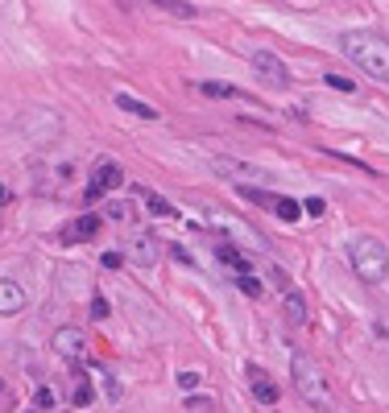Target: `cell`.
<instances>
[{"label": "cell", "instance_id": "44dd1931", "mask_svg": "<svg viewBox=\"0 0 389 413\" xmlns=\"http://www.w3.org/2000/svg\"><path fill=\"white\" fill-rule=\"evenodd\" d=\"M236 285H241L248 298H261V281H257V277H236Z\"/></svg>", "mask_w": 389, "mask_h": 413}, {"label": "cell", "instance_id": "f1b7e54d", "mask_svg": "<svg viewBox=\"0 0 389 413\" xmlns=\"http://www.w3.org/2000/svg\"><path fill=\"white\" fill-rule=\"evenodd\" d=\"M0 203H9V191H4V186H0Z\"/></svg>", "mask_w": 389, "mask_h": 413}, {"label": "cell", "instance_id": "7c38bea8", "mask_svg": "<svg viewBox=\"0 0 389 413\" xmlns=\"http://www.w3.org/2000/svg\"><path fill=\"white\" fill-rule=\"evenodd\" d=\"M25 310V290L17 285V281H0V315L13 318Z\"/></svg>", "mask_w": 389, "mask_h": 413}, {"label": "cell", "instance_id": "cb8c5ba5", "mask_svg": "<svg viewBox=\"0 0 389 413\" xmlns=\"http://www.w3.org/2000/svg\"><path fill=\"white\" fill-rule=\"evenodd\" d=\"M104 211H108L112 219H128V215H133V207H128V203H108Z\"/></svg>", "mask_w": 389, "mask_h": 413}, {"label": "cell", "instance_id": "5bb4252c", "mask_svg": "<svg viewBox=\"0 0 389 413\" xmlns=\"http://www.w3.org/2000/svg\"><path fill=\"white\" fill-rule=\"evenodd\" d=\"M116 108H124L128 116H141V120H158V108H149L146 99H133L128 91H121V96H116Z\"/></svg>", "mask_w": 389, "mask_h": 413}, {"label": "cell", "instance_id": "8992f818", "mask_svg": "<svg viewBox=\"0 0 389 413\" xmlns=\"http://www.w3.org/2000/svg\"><path fill=\"white\" fill-rule=\"evenodd\" d=\"M248 62H253V71L261 74L265 83H273V87H286V83H290L286 62H282L278 54H269V50H253V54H248Z\"/></svg>", "mask_w": 389, "mask_h": 413}, {"label": "cell", "instance_id": "d4e9b609", "mask_svg": "<svg viewBox=\"0 0 389 413\" xmlns=\"http://www.w3.org/2000/svg\"><path fill=\"white\" fill-rule=\"evenodd\" d=\"M199 380H203L199 372H178V385H182L187 392H191V389H199Z\"/></svg>", "mask_w": 389, "mask_h": 413}, {"label": "cell", "instance_id": "3957f363", "mask_svg": "<svg viewBox=\"0 0 389 413\" xmlns=\"http://www.w3.org/2000/svg\"><path fill=\"white\" fill-rule=\"evenodd\" d=\"M290 376H294V392H298L307 405H315V409H332V389H327V376H323V368H319L311 356L294 351V356H290Z\"/></svg>", "mask_w": 389, "mask_h": 413}, {"label": "cell", "instance_id": "603a6c76", "mask_svg": "<svg viewBox=\"0 0 389 413\" xmlns=\"http://www.w3.org/2000/svg\"><path fill=\"white\" fill-rule=\"evenodd\" d=\"M302 211H307V215H327V203H323V198H307V203H302Z\"/></svg>", "mask_w": 389, "mask_h": 413}, {"label": "cell", "instance_id": "52a82bcc", "mask_svg": "<svg viewBox=\"0 0 389 413\" xmlns=\"http://www.w3.org/2000/svg\"><path fill=\"white\" fill-rule=\"evenodd\" d=\"M54 351L71 364H83L87 360V335L79 327H62V331H54Z\"/></svg>", "mask_w": 389, "mask_h": 413}, {"label": "cell", "instance_id": "30bf717a", "mask_svg": "<svg viewBox=\"0 0 389 413\" xmlns=\"http://www.w3.org/2000/svg\"><path fill=\"white\" fill-rule=\"evenodd\" d=\"M158 256H162V244L153 240L149 232H137V236L128 240V261H133V265L153 268V265H158Z\"/></svg>", "mask_w": 389, "mask_h": 413}, {"label": "cell", "instance_id": "ffe728a7", "mask_svg": "<svg viewBox=\"0 0 389 413\" xmlns=\"http://www.w3.org/2000/svg\"><path fill=\"white\" fill-rule=\"evenodd\" d=\"M187 413H216V401L212 397H191L187 401Z\"/></svg>", "mask_w": 389, "mask_h": 413}, {"label": "cell", "instance_id": "4dcf8cb0", "mask_svg": "<svg viewBox=\"0 0 389 413\" xmlns=\"http://www.w3.org/2000/svg\"><path fill=\"white\" fill-rule=\"evenodd\" d=\"M0 389H4V385H0Z\"/></svg>", "mask_w": 389, "mask_h": 413}, {"label": "cell", "instance_id": "ba28073f", "mask_svg": "<svg viewBox=\"0 0 389 413\" xmlns=\"http://www.w3.org/2000/svg\"><path fill=\"white\" fill-rule=\"evenodd\" d=\"M96 232H99V215H96V211H83L79 219L62 223L58 240H62V244H83V240H96Z\"/></svg>", "mask_w": 389, "mask_h": 413}, {"label": "cell", "instance_id": "e0dca14e", "mask_svg": "<svg viewBox=\"0 0 389 413\" xmlns=\"http://www.w3.org/2000/svg\"><path fill=\"white\" fill-rule=\"evenodd\" d=\"M199 91L212 99H241V91L236 87H228V83H199Z\"/></svg>", "mask_w": 389, "mask_h": 413}, {"label": "cell", "instance_id": "ac0fdd59", "mask_svg": "<svg viewBox=\"0 0 389 413\" xmlns=\"http://www.w3.org/2000/svg\"><path fill=\"white\" fill-rule=\"evenodd\" d=\"M158 9H166L174 17H199V9L194 4H182V0H158Z\"/></svg>", "mask_w": 389, "mask_h": 413}, {"label": "cell", "instance_id": "7a4b0ae2", "mask_svg": "<svg viewBox=\"0 0 389 413\" xmlns=\"http://www.w3.org/2000/svg\"><path fill=\"white\" fill-rule=\"evenodd\" d=\"M348 265L365 285H381L389 277V248L377 236H352L348 240Z\"/></svg>", "mask_w": 389, "mask_h": 413}, {"label": "cell", "instance_id": "5b68a950", "mask_svg": "<svg viewBox=\"0 0 389 413\" xmlns=\"http://www.w3.org/2000/svg\"><path fill=\"white\" fill-rule=\"evenodd\" d=\"M121 182H124V170L116 166V162H99L96 174H92V182H87V191H83V203L96 207L99 198L108 195V191H116Z\"/></svg>", "mask_w": 389, "mask_h": 413}, {"label": "cell", "instance_id": "2e32d148", "mask_svg": "<svg viewBox=\"0 0 389 413\" xmlns=\"http://www.w3.org/2000/svg\"><path fill=\"white\" fill-rule=\"evenodd\" d=\"M137 195L146 198V207L153 211V215H162V219H178V211H174V207H170V203H166L162 195H153V191H146V186H141Z\"/></svg>", "mask_w": 389, "mask_h": 413}, {"label": "cell", "instance_id": "f546056e", "mask_svg": "<svg viewBox=\"0 0 389 413\" xmlns=\"http://www.w3.org/2000/svg\"><path fill=\"white\" fill-rule=\"evenodd\" d=\"M29 413H38V409H29Z\"/></svg>", "mask_w": 389, "mask_h": 413}, {"label": "cell", "instance_id": "4316f807", "mask_svg": "<svg viewBox=\"0 0 389 413\" xmlns=\"http://www.w3.org/2000/svg\"><path fill=\"white\" fill-rule=\"evenodd\" d=\"M75 405H92V385H87V380L75 389Z\"/></svg>", "mask_w": 389, "mask_h": 413}, {"label": "cell", "instance_id": "6da1fadb", "mask_svg": "<svg viewBox=\"0 0 389 413\" xmlns=\"http://www.w3.org/2000/svg\"><path fill=\"white\" fill-rule=\"evenodd\" d=\"M340 50H344V58H352L368 79L389 83V38L385 33H377V29H344Z\"/></svg>", "mask_w": 389, "mask_h": 413}, {"label": "cell", "instance_id": "484cf974", "mask_svg": "<svg viewBox=\"0 0 389 413\" xmlns=\"http://www.w3.org/2000/svg\"><path fill=\"white\" fill-rule=\"evenodd\" d=\"M108 315H112V310H108V302L96 293V298H92V318H108Z\"/></svg>", "mask_w": 389, "mask_h": 413}, {"label": "cell", "instance_id": "9a60e30c", "mask_svg": "<svg viewBox=\"0 0 389 413\" xmlns=\"http://www.w3.org/2000/svg\"><path fill=\"white\" fill-rule=\"evenodd\" d=\"M282 302H286V315H290L298 327L311 318V315H307V302H302V293H298V290H286V293H282Z\"/></svg>", "mask_w": 389, "mask_h": 413}, {"label": "cell", "instance_id": "9c48e42d", "mask_svg": "<svg viewBox=\"0 0 389 413\" xmlns=\"http://www.w3.org/2000/svg\"><path fill=\"white\" fill-rule=\"evenodd\" d=\"M212 170L224 174V178H232V182H257V178H265V170H257V166H248V162H236V157H212Z\"/></svg>", "mask_w": 389, "mask_h": 413}, {"label": "cell", "instance_id": "7402d4cb", "mask_svg": "<svg viewBox=\"0 0 389 413\" xmlns=\"http://www.w3.org/2000/svg\"><path fill=\"white\" fill-rule=\"evenodd\" d=\"M33 409L42 413V409H54V392L50 389H38V397H33Z\"/></svg>", "mask_w": 389, "mask_h": 413}, {"label": "cell", "instance_id": "277c9868", "mask_svg": "<svg viewBox=\"0 0 389 413\" xmlns=\"http://www.w3.org/2000/svg\"><path fill=\"white\" fill-rule=\"evenodd\" d=\"M241 195L248 198V203H257V207H269L278 219H286V223H294V219L302 215V203H294V198L286 195H273V191H257V186H241Z\"/></svg>", "mask_w": 389, "mask_h": 413}, {"label": "cell", "instance_id": "83f0119b", "mask_svg": "<svg viewBox=\"0 0 389 413\" xmlns=\"http://www.w3.org/2000/svg\"><path fill=\"white\" fill-rule=\"evenodd\" d=\"M121 265H124L121 252H104V268H121Z\"/></svg>", "mask_w": 389, "mask_h": 413}, {"label": "cell", "instance_id": "4fadbf2b", "mask_svg": "<svg viewBox=\"0 0 389 413\" xmlns=\"http://www.w3.org/2000/svg\"><path fill=\"white\" fill-rule=\"evenodd\" d=\"M216 256L228 268H236V277H253V265H248V256H244L241 248H232V244H216Z\"/></svg>", "mask_w": 389, "mask_h": 413}, {"label": "cell", "instance_id": "d6986e66", "mask_svg": "<svg viewBox=\"0 0 389 413\" xmlns=\"http://www.w3.org/2000/svg\"><path fill=\"white\" fill-rule=\"evenodd\" d=\"M323 83H327V87H336V91H356V83H352V79H344V74H336V71L323 74Z\"/></svg>", "mask_w": 389, "mask_h": 413}, {"label": "cell", "instance_id": "8fae6325", "mask_svg": "<svg viewBox=\"0 0 389 413\" xmlns=\"http://www.w3.org/2000/svg\"><path fill=\"white\" fill-rule=\"evenodd\" d=\"M248 385H253V397H257L261 405H278V401H282V389H278L257 364H248Z\"/></svg>", "mask_w": 389, "mask_h": 413}]
</instances>
